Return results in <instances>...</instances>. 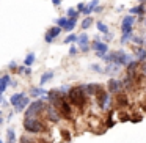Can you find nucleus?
Here are the masks:
<instances>
[{
	"label": "nucleus",
	"mask_w": 146,
	"mask_h": 143,
	"mask_svg": "<svg viewBox=\"0 0 146 143\" xmlns=\"http://www.w3.org/2000/svg\"><path fill=\"white\" fill-rule=\"evenodd\" d=\"M86 98H88V96L85 94L82 85H79V86H71L69 93H68V99H69V102H71L72 105H76V107H79V108H82L83 105H85Z\"/></svg>",
	"instance_id": "nucleus-1"
},
{
	"label": "nucleus",
	"mask_w": 146,
	"mask_h": 143,
	"mask_svg": "<svg viewBox=\"0 0 146 143\" xmlns=\"http://www.w3.org/2000/svg\"><path fill=\"white\" fill-rule=\"evenodd\" d=\"M24 129L29 134H42L47 130V127L38 118H25L24 120Z\"/></svg>",
	"instance_id": "nucleus-2"
},
{
	"label": "nucleus",
	"mask_w": 146,
	"mask_h": 143,
	"mask_svg": "<svg viewBox=\"0 0 146 143\" xmlns=\"http://www.w3.org/2000/svg\"><path fill=\"white\" fill-rule=\"evenodd\" d=\"M46 110V104L42 99H36V101L30 102V105L25 110V118H38L39 113Z\"/></svg>",
	"instance_id": "nucleus-3"
},
{
	"label": "nucleus",
	"mask_w": 146,
	"mask_h": 143,
	"mask_svg": "<svg viewBox=\"0 0 146 143\" xmlns=\"http://www.w3.org/2000/svg\"><path fill=\"white\" fill-rule=\"evenodd\" d=\"M96 101H98L99 107H101L102 110H105V108L108 107V104H110V94L102 88V90H99V91L96 93Z\"/></svg>",
	"instance_id": "nucleus-4"
},
{
	"label": "nucleus",
	"mask_w": 146,
	"mask_h": 143,
	"mask_svg": "<svg viewBox=\"0 0 146 143\" xmlns=\"http://www.w3.org/2000/svg\"><path fill=\"white\" fill-rule=\"evenodd\" d=\"M113 57H115V63L119 66V65H129L130 63V55H127L124 51H116L113 52Z\"/></svg>",
	"instance_id": "nucleus-5"
},
{
	"label": "nucleus",
	"mask_w": 146,
	"mask_h": 143,
	"mask_svg": "<svg viewBox=\"0 0 146 143\" xmlns=\"http://www.w3.org/2000/svg\"><path fill=\"white\" fill-rule=\"evenodd\" d=\"M123 82L121 80H118V79H110L108 80V83H107V88H108V91L110 93H113V94H119V91L123 90Z\"/></svg>",
	"instance_id": "nucleus-6"
},
{
	"label": "nucleus",
	"mask_w": 146,
	"mask_h": 143,
	"mask_svg": "<svg viewBox=\"0 0 146 143\" xmlns=\"http://www.w3.org/2000/svg\"><path fill=\"white\" fill-rule=\"evenodd\" d=\"M44 112H46L47 118L52 121V123H58V121H60V118H61V116H60L58 110L54 107V105H50V104H49V105H46V110H44Z\"/></svg>",
	"instance_id": "nucleus-7"
},
{
	"label": "nucleus",
	"mask_w": 146,
	"mask_h": 143,
	"mask_svg": "<svg viewBox=\"0 0 146 143\" xmlns=\"http://www.w3.org/2000/svg\"><path fill=\"white\" fill-rule=\"evenodd\" d=\"M133 16H126L123 19V24H121V30H123L124 35H130L132 33V25H133Z\"/></svg>",
	"instance_id": "nucleus-8"
},
{
	"label": "nucleus",
	"mask_w": 146,
	"mask_h": 143,
	"mask_svg": "<svg viewBox=\"0 0 146 143\" xmlns=\"http://www.w3.org/2000/svg\"><path fill=\"white\" fill-rule=\"evenodd\" d=\"M93 49L98 52V57H99V58H104L105 54H107V51H108V46L105 44V43L94 41V44H93Z\"/></svg>",
	"instance_id": "nucleus-9"
},
{
	"label": "nucleus",
	"mask_w": 146,
	"mask_h": 143,
	"mask_svg": "<svg viewBox=\"0 0 146 143\" xmlns=\"http://www.w3.org/2000/svg\"><path fill=\"white\" fill-rule=\"evenodd\" d=\"M30 96L35 98V99H42V98L47 96V91H46L42 86H32V88H30Z\"/></svg>",
	"instance_id": "nucleus-10"
},
{
	"label": "nucleus",
	"mask_w": 146,
	"mask_h": 143,
	"mask_svg": "<svg viewBox=\"0 0 146 143\" xmlns=\"http://www.w3.org/2000/svg\"><path fill=\"white\" fill-rule=\"evenodd\" d=\"M10 83H11V77L8 76V74H5V76L0 77V94H3L5 90L10 86Z\"/></svg>",
	"instance_id": "nucleus-11"
},
{
	"label": "nucleus",
	"mask_w": 146,
	"mask_h": 143,
	"mask_svg": "<svg viewBox=\"0 0 146 143\" xmlns=\"http://www.w3.org/2000/svg\"><path fill=\"white\" fill-rule=\"evenodd\" d=\"M29 105H30V98H29V96H24V99L16 105V108H14V110H16V112H24V110H27V107H29Z\"/></svg>",
	"instance_id": "nucleus-12"
},
{
	"label": "nucleus",
	"mask_w": 146,
	"mask_h": 143,
	"mask_svg": "<svg viewBox=\"0 0 146 143\" xmlns=\"http://www.w3.org/2000/svg\"><path fill=\"white\" fill-rule=\"evenodd\" d=\"M24 96H25V93H13V96L10 98V104L16 107V105L24 99Z\"/></svg>",
	"instance_id": "nucleus-13"
},
{
	"label": "nucleus",
	"mask_w": 146,
	"mask_h": 143,
	"mask_svg": "<svg viewBox=\"0 0 146 143\" xmlns=\"http://www.w3.org/2000/svg\"><path fill=\"white\" fill-rule=\"evenodd\" d=\"M35 60H36V55L33 54V52H29V54L25 55V58H24V66L30 68L33 63H35Z\"/></svg>",
	"instance_id": "nucleus-14"
},
{
	"label": "nucleus",
	"mask_w": 146,
	"mask_h": 143,
	"mask_svg": "<svg viewBox=\"0 0 146 143\" xmlns=\"http://www.w3.org/2000/svg\"><path fill=\"white\" fill-rule=\"evenodd\" d=\"M104 71H105L107 74H111V76H113V74L119 72V66H118L116 63H108V65H107V68H105Z\"/></svg>",
	"instance_id": "nucleus-15"
},
{
	"label": "nucleus",
	"mask_w": 146,
	"mask_h": 143,
	"mask_svg": "<svg viewBox=\"0 0 146 143\" xmlns=\"http://www.w3.org/2000/svg\"><path fill=\"white\" fill-rule=\"evenodd\" d=\"M52 77H54V72H52V71H47V72H44V74L41 76V80H39V86H42L44 83H47L49 80L52 79Z\"/></svg>",
	"instance_id": "nucleus-16"
},
{
	"label": "nucleus",
	"mask_w": 146,
	"mask_h": 143,
	"mask_svg": "<svg viewBox=\"0 0 146 143\" xmlns=\"http://www.w3.org/2000/svg\"><path fill=\"white\" fill-rule=\"evenodd\" d=\"M116 102L121 105V107H126V105L129 104V101H127V96L123 94V93H119V94L116 96Z\"/></svg>",
	"instance_id": "nucleus-17"
},
{
	"label": "nucleus",
	"mask_w": 146,
	"mask_h": 143,
	"mask_svg": "<svg viewBox=\"0 0 146 143\" xmlns=\"http://www.w3.org/2000/svg\"><path fill=\"white\" fill-rule=\"evenodd\" d=\"M14 140H16V132L13 127H10L7 130V143H14Z\"/></svg>",
	"instance_id": "nucleus-18"
},
{
	"label": "nucleus",
	"mask_w": 146,
	"mask_h": 143,
	"mask_svg": "<svg viewBox=\"0 0 146 143\" xmlns=\"http://www.w3.org/2000/svg\"><path fill=\"white\" fill-rule=\"evenodd\" d=\"M137 68H138V61H132V63L127 65V74H129V77H132L133 74H135Z\"/></svg>",
	"instance_id": "nucleus-19"
},
{
	"label": "nucleus",
	"mask_w": 146,
	"mask_h": 143,
	"mask_svg": "<svg viewBox=\"0 0 146 143\" xmlns=\"http://www.w3.org/2000/svg\"><path fill=\"white\" fill-rule=\"evenodd\" d=\"M76 24H77V17H71L69 21H68V24H66V27H64V32H71V30H74V27H76Z\"/></svg>",
	"instance_id": "nucleus-20"
},
{
	"label": "nucleus",
	"mask_w": 146,
	"mask_h": 143,
	"mask_svg": "<svg viewBox=\"0 0 146 143\" xmlns=\"http://www.w3.org/2000/svg\"><path fill=\"white\" fill-rule=\"evenodd\" d=\"M61 30H63V29H60V27H57V25H55V27H52V29L47 32V35L50 36V38H54V39H55V38H57V36L61 33Z\"/></svg>",
	"instance_id": "nucleus-21"
},
{
	"label": "nucleus",
	"mask_w": 146,
	"mask_h": 143,
	"mask_svg": "<svg viewBox=\"0 0 146 143\" xmlns=\"http://www.w3.org/2000/svg\"><path fill=\"white\" fill-rule=\"evenodd\" d=\"M137 58H138V61H146V51L143 47H140V49H137Z\"/></svg>",
	"instance_id": "nucleus-22"
},
{
	"label": "nucleus",
	"mask_w": 146,
	"mask_h": 143,
	"mask_svg": "<svg viewBox=\"0 0 146 143\" xmlns=\"http://www.w3.org/2000/svg\"><path fill=\"white\" fill-rule=\"evenodd\" d=\"M77 43H79V46H88V35H86V33H82V35L77 38Z\"/></svg>",
	"instance_id": "nucleus-23"
},
{
	"label": "nucleus",
	"mask_w": 146,
	"mask_h": 143,
	"mask_svg": "<svg viewBox=\"0 0 146 143\" xmlns=\"http://www.w3.org/2000/svg\"><path fill=\"white\" fill-rule=\"evenodd\" d=\"M68 17L66 16H63V17H58L57 21H55V22H57V27H60V29H64V27H66V24H68Z\"/></svg>",
	"instance_id": "nucleus-24"
},
{
	"label": "nucleus",
	"mask_w": 146,
	"mask_h": 143,
	"mask_svg": "<svg viewBox=\"0 0 146 143\" xmlns=\"http://www.w3.org/2000/svg\"><path fill=\"white\" fill-rule=\"evenodd\" d=\"M93 25V19L91 17H85V19H83V22H82V30H86V29H90V27Z\"/></svg>",
	"instance_id": "nucleus-25"
},
{
	"label": "nucleus",
	"mask_w": 146,
	"mask_h": 143,
	"mask_svg": "<svg viewBox=\"0 0 146 143\" xmlns=\"http://www.w3.org/2000/svg\"><path fill=\"white\" fill-rule=\"evenodd\" d=\"M96 27H98V30H99V32H102L104 35H107V33H108V27L105 25L104 22H101V21H99V22L96 24Z\"/></svg>",
	"instance_id": "nucleus-26"
},
{
	"label": "nucleus",
	"mask_w": 146,
	"mask_h": 143,
	"mask_svg": "<svg viewBox=\"0 0 146 143\" xmlns=\"http://www.w3.org/2000/svg\"><path fill=\"white\" fill-rule=\"evenodd\" d=\"M143 11H145V7H141V5L133 7V8H130V16H132V14H141Z\"/></svg>",
	"instance_id": "nucleus-27"
},
{
	"label": "nucleus",
	"mask_w": 146,
	"mask_h": 143,
	"mask_svg": "<svg viewBox=\"0 0 146 143\" xmlns=\"http://www.w3.org/2000/svg\"><path fill=\"white\" fill-rule=\"evenodd\" d=\"M77 16H79V11L74 10V8H68V11H66V17H68V19H71V17H77Z\"/></svg>",
	"instance_id": "nucleus-28"
},
{
	"label": "nucleus",
	"mask_w": 146,
	"mask_h": 143,
	"mask_svg": "<svg viewBox=\"0 0 146 143\" xmlns=\"http://www.w3.org/2000/svg\"><path fill=\"white\" fill-rule=\"evenodd\" d=\"M77 38H79V36H76V35H68L66 38H64V44H71V43H76V41H77Z\"/></svg>",
	"instance_id": "nucleus-29"
},
{
	"label": "nucleus",
	"mask_w": 146,
	"mask_h": 143,
	"mask_svg": "<svg viewBox=\"0 0 146 143\" xmlns=\"http://www.w3.org/2000/svg\"><path fill=\"white\" fill-rule=\"evenodd\" d=\"M8 69H11V71H14V72H16V71H17V63H16V61H10V63H8Z\"/></svg>",
	"instance_id": "nucleus-30"
},
{
	"label": "nucleus",
	"mask_w": 146,
	"mask_h": 143,
	"mask_svg": "<svg viewBox=\"0 0 146 143\" xmlns=\"http://www.w3.org/2000/svg\"><path fill=\"white\" fill-rule=\"evenodd\" d=\"M130 121H132V123H140V121H141V115H132V116H130Z\"/></svg>",
	"instance_id": "nucleus-31"
},
{
	"label": "nucleus",
	"mask_w": 146,
	"mask_h": 143,
	"mask_svg": "<svg viewBox=\"0 0 146 143\" xmlns=\"http://www.w3.org/2000/svg\"><path fill=\"white\" fill-rule=\"evenodd\" d=\"M61 137H63L66 142H69L71 140V134H69V130H61Z\"/></svg>",
	"instance_id": "nucleus-32"
},
{
	"label": "nucleus",
	"mask_w": 146,
	"mask_h": 143,
	"mask_svg": "<svg viewBox=\"0 0 146 143\" xmlns=\"http://www.w3.org/2000/svg\"><path fill=\"white\" fill-rule=\"evenodd\" d=\"M19 143H35L32 138H29V137H25V135H22L21 137V140H19Z\"/></svg>",
	"instance_id": "nucleus-33"
},
{
	"label": "nucleus",
	"mask_w": 146,
	"mask_h": 143,
	"mask_svg": "<svg viewBox=\"0 0 146 143\" xmlns=\"http://www.w3.org/2000/svg\"><path fill=\"white\" fill-rule=\"evenodd\" d=\"M119 120L121 121H130V116L127 113H124V112H121V113H119Z\"/></svg>",
	"instance_id": "nucleus-34"
},
{
	"label": "nucleus",
	"mask_w": 146,
	"mask_h": 143,
	"mask_svg": "<svg viewBox=\"0 0 146 143\" xmlns=\"http://www.w3.org/2000/svg\"><path fill=\"white\" fill-rule=\"evenodd\" d=\"M91 69L94 71V72H102V68L99 66V65H91Z\"/></svg>",
	"instance_id": "nucleus-35"
},
{
	"label": "nucleus",
	"mask_w": 146,
	"mask_h": 143,
	"mask_svg": "<svg viewBox=\"0 0 146 143\" xmlns=\"http://www.w3.org/2000/svg\"><path fill=\"white\" fill-rule=\"evenodd\" d=\"M105 126H107V127H113L115 126V121H113V118H108V120H107V123H105Z\"/></svg>",
	"instance_id": "nucleus-36"
},
{
	"label": "nucleus",
	"mask_w": 146,
	"mask_h": 143,
	"mask_svg": "<svg viewBox=\"0 0 146 143\" xmlns=\"http://www.w3.org/2000/svg\"><path fill=\"white\" fill-rule=\"evenodd\" d=\"M140 71H141L143 76H146V61H143V63L140 65Z\"/></svg>",
	"instance_id": "nucleus-37"
},
{
	"label": "nucleus",
	"mask_w": 146,
	"mask_h": 143,
	"mask_svg": "<svg viewBox=\"0 0 146 143\" xmlns=\"http://www.w3.org/2000/svg\"><path fill=\"white\" fill-rule=\"evenodd\" d=\"M85 7H86L85 3H79V5H77V11H79V13H83V10H85Z\"/></svg>",
	"instance_id": "nucleus-38"
},
{
	"label": "nucleus",
	"mask_w": 146,
	"mask_h": 143,
	"mask_svg": "<svg viewBox=\"0 0 146 143\" xmlns=\"http://www.w3.org/2000/svg\"><path fill=\"white\" fill-rule=\"evenodd\" d=\"M44 41H46V43H47V44H50V43H52V41H54V38H50V36H49V35H47V33H46V35H44Z\"/></svg>",
	"instance_id": "nucleus-39"
},
{
	"label": "nucleus",
	"mask_w": 146,
	"mask_h": 143,
	"mask_svg": "<svg viewBox=\"0 0 146 143\" xmlns=\"http://www.w3.org/2000/svg\"><path fill=\"white\" fill-rule=\"evenodd\" d=\"M17 74H25V66H17Z\"/></svg>",
	"instance_id": "nucleus-40"
},
{
	"label": "nucleus",
	"mask_w": 146,
	"mask_h": 143,
	"mask_svg": "<svg viewBox=\"0 0 146 143\" xmlns=\"http://www.w3.org/2000/svg\"><path fill=\"white\" fill-rule=\"evenodd\" d=\"M132 41H133V43H137V44H141V43H143V41H141V38H138V36H132Z\"/></svg>",
	"instance_id": "nucleus-41"
},
{
	"label": "nucleus",
	"mask_w": 146,
	"mask_h": 143,
	"mask_svg": "<svg viewBox=\"0 0 146 143\" xmlns=\"http://www.w3.org/2000/svg\"><path fill=\"white\" fill-rule=\"evenodd\" d=\"M76 54H77V49H76V47H74V46H72V47L69 49V55H76Z\"/></svg>",
	"instance_id": "nucleus-42"
},
{
	"label": "nucleus",
	"mask_w": 146,
	"mask_h": 143,
	"mask_svg": "<svg viewBox=\"0 0 146 143\" xmlns=\"http://www.w3.org/2000/svg\"><path fill=\"white\" fill-rule=\"evenodd\" d=\"M80 51H82V52H88L90 47H88V46H80Z\"/></svg>",
	"instance_id": "nucleus-43"
},
{
	"label": "nucleus",
	"mask_w": 146,
	"mask_h": 143,
	"mask_svg": "<svg viewBox=\"0 0 146 143\" xmlns=\"http://www.w3.org/2000/svg\"><path fill=\"white\" fill-rule=\"evenodd\" d=\"M52 3H54L55 7H60V3H61V0H52Z\"/></svg>",
	"instance_id": "nucleus-44"
},
{
	"label": "nucleus",
	"mask_w": 146,
	"mask_h": 143,
	"mask_svg": "<svg viewBox=\"0 0 146 143\" xmlns=\"http://www.w3.org/2000/svg\"><path fill=\"white\" fill-rule=\"evenodd\" d=\"M104 38H105V41H107V39H108V41H110V39H111V38H113V35H105V36H104Z\"/></svg>",
	"instance_id": "nucleus-45"
},
{
	"label": "nucleus",
	"mask_w": 146,
	"mask_h": 143,
	"mask_svg": "<svg viewBox=\"0 0 146 143\" xmlns=\"http://www.w3.org/2000/svg\"><path fill=\"white\" fill-rule=\"evenodd\" d=\"M25 74H27V76H30V74H32V69H30V68H25Z\"/></svg>",
	"instance_id": "nucleus-46"
},
{
	"label": "nucleus",
	"mask_w": 146,
	"mask_h": 143,
	"mask_svg": "<svg viewBox=\"0 0 146 143\" xmlns=\"http://www.w3.org/2000/svg\"><path fill=\"white\" fill-rule=\"evenodd\" d=\"M94 11H96V13H101V11H102V7H96Z\"/></svg>",
	"instance_id": "nucleus-47"
},
{
	"label": "nucleus",
	"mask_w": 146,
	"mask_h": 143,
	"mask_svg": "<svg viewBox=\"0 0 146 143\" xmlns=\"http://www.w3.org/2000/svg\"><path fill=\"white\" fill-rule=\"evenodd\" d=\"M10 86H17V82H16V80H11Z\"/></svg>",
	"instance_id": "nucleus-48"
},
{
	"label": "nucleus",
	"mask_w": 146,
	"mask_h": 143,
	"mask_svg": "<svg viewBox=\"0 0 146 143\" xmlns=\"http://www.w3.org/2000/svg\"><path fill=\"white\" fill-rule=\"evenodd\" d=\"M0 104H5V99H3V94H0Z\"/></svg>",
	"instance_id": "nucleus-49"
},
{
	"label": "nucleus",
	"mask_w": 146,
	"mask_h": 143,
	"mask_svg": "<svg viewBox=\"0 0 146 143\" xmlns=\"http://www.w3.org/2000/svg\"><path fill=\"white\" fill-rule=\"evenodd\" d=\"M35 143H50V142H47V140H38V142H35Z\"/></svg>",
	"instance_id": "nucleus-50"
},
{
	"label": "nucleus",
	"mask_w": 146,
	"mask_h": 143,
	"mask_svg": "<svg viewBox=\"0 0 146 143\" xmlns=\"http://www.w3.org/2000/svg\"><path fill=\"white\" fill-rule=\"evenodd\" d=\"M5 123V120H3V118H2V116H0V126H2V124H3Z\"/></svg>",
	"instance_id": "nucleus-51"
},
{
	"label": "nucleus",
	"mask_w": 146,
	"mask_h": 143,
	"mask_svg": "<svg viewBox=\"0 0 146 143\" xmlns=\"http://www.w3.org/2000/svg\"><path fill=\"white\" fill-rule=\"evenodd\" d=\"M145 47H146V38H145Z\"/></svg>",
	"instance_id": "nucleus-52"
},
{
	"label": "nucleus",
	"mask_w": 146,
	"mask_h": 143,
	"mask_svg": "<svg viewBox=\"0 0 146 143\" xmlns=\"http://www.w3.org/2000/svg\"><path fill=\"white\" fill-rule=\"evenodd\" d=\"M0 116H2V110H0Z\"/></svg>",
	"instance_id": "nucleus-53"
},
{
	"label": "nucleus",
	"mask_w": 146,
	"mask_h": 143,
	"mask_svg": "<svg viewBox=\"0 0 146 143\" xmlns=\"http://www.w3.org/2000/svg\"><path fill=\"white\" fill-rule=\"evenodd\" d=\"M145 25H146V19H145Z\"/></svg>",
	"instance_id": "nucleus-54"
},
{
	"label": "nucleus",
	"mask_w": 146,
	"mask_h": 143,
	"mask_svg": "<svg viewBox=\"0 0 146 143\" xmlns=\"http://www.w3.org/2000/svg\"><path fill=\"white\" fill-rule=\"evenodd\" d=\"M140 2H145V0H140Z\"/></svg>",
	"instance_id": "nucleus-55"
},
{
	"label": "nucleus",
	"mask_w": 146,
	"mask_h": 143,
	"mask_svg": "<svg viewBox=\"0 0 146 143\" xmlns=\"http://www.w3.org/2000/svg\"><path fill=\"white\" fill-rule=\"evenodd\" d=\"M0 143H3V142H2V140H0Z\"/></svg>",
	"instance_id": "nucleus-56"
}]
</instances>
